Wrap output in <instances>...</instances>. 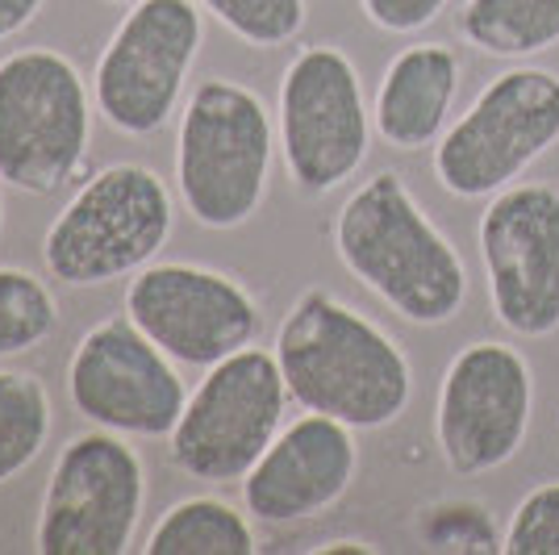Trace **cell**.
I'll return each mask as SVG.
<instances>
[{
	"mask_svg": "<svg viewBox=\"0 0 559 555\" xmlns=\"http://www.w3.org/2000/svg\"><path fill=\"white\" fill-rule=\"evenodd\" d=\"M280 146L293 185L322 197L347 185L372 146L359 71L338 47H305L280 80Z\"/></svg>",
	"mask_w": 559,
	"mask_h": 555,
	"instance_id": "obj_9",
	"label": "cell"
},
{
	"mask_svg": "<svg viewBox=\"0 0 559 555\" xmlns=\"http://www.w3.org/2000/svg\"><path fill=\"white\" fill-rule=\"evenodd\" d=\"M276 130L251 88L234 80L197 84L180 117L176 180L180 201L205 231H234L267 192Z\"/></svg>",
	"mask_w": 559,
	"mask_h": 555,
	"instance_id": "obj_3",
	"label": "cell"
},
{
	"mask_svg": "<svg viewBox=\"0 0 559 555\" xmlns=\"http://www.w3.org/2000/svg\"><path fill=\"white\" fill-rule=\"evenodd\" d=\"M146 555H251L255 531L247 513L222 497H188L159 518L146 539Z\"/></svg>",
	"mask_w": 559,
	"mask_h": 555,
	"instance_id": "obj_18",
	"label": "cell"
},
{
	"mask_svg": "<svg viewBox=\"0 0 559 555\" xmlns=\"http://www.w3.org/2000/svg\"><path fill=\"white\" fill-rule=\"evenodd\" d=\"M559 142V75L513 68L489 80L439 146L435 176L460 201L497 197Z\"/></svg>",
	"mask_w": 559,
	"mask_h": 555,
	"instance_id": "obj_7",
	"label": "cell"
},
{
	"mask_svg": "<svg viewBox=\"0 0 559 555\" xmlns=\"http://www.w3.org/2000/svg\"><path fill=\"white\" fill-rule=\"evenodd\" d=\"M230 34L251 47H284L301 34L305 0H201Z\"/></svg>",
	"mask_w": 559,
	"mask_h": 555,
	"instance_id": "obj_21",
	"label": "cell"
},
{
	"mask_svg": "<svg viewBox=\"0 0 559 555\" xmlns=\"http://www.w3.org/2000/svg\"><path fill=\"white\" fill-rule=\"evenodd\" d=\"M322 552H372V547H364V543H326V547H322Z\"/></svg>",
	"mask_w": 559,
	"mask_h": 555,
	"instance_id": "obj_26",
	"label": "cell"
},
{
	"mask_svg": "<svg viewBox=\"0 0 559 555\" xmlns=\"http://www.w3.org/2000/svg\"><path fill=\"white\" fill-rule=\"evenodd\" d=\"M109 4H139V0H109Z\"/></svg>",
	"mask_w": 559,
	"mask_h": 555,
	"instance_id": "obj_27",
	"label": "cell"
},
{
	"mask_svg": "<svg viewBox=\"0 0 559 555\" xmlns=\"http://www.w3.org/2000/svg\"><path fill=\"white\" fill-rule=\"evenodd\" d=\"M93 109L68 55L17 50L0 59V180L29 197L59 192L88 160Z\"/></svg>",
	"mask_w": 559,
	"mask_h": 555,
	"instance_id": "obj_5",
	"label": "cell"
},
{
	"mask_svg": "<svg viewBox=\"0 0 559 555\" xmlns=\"http://www.w3.org/2000/svg\"><path fill=\"white\" fill-rule=\"evenodd\" d=\"M276 359L301 410L338 417L350 430L389 426L414 397L405 351L326 288H305L284 314Z\"/></svg>",
	"mask_w": 559,
	"mask_h": 555,
	"instance_id": "obj_1",
	"label": "cell"
},
{
	"mask_svg": "<svg viewBox=\"0 0 559 555\" xmlns=\"http://www.w3.org/2000/svg\"><path fill=\"white\" fill-rule=\"evenodd\" d=\"M368 22L384 34H418L447 9V0H359Z\"/></svg>",
	"mask_w": 559,
	"mask_h": 555,
	"instance_id": "obj_24",
	"label": "cell"
},
{
	"mask_svg": "<svg viewBox=\"0 0 559 555\" xmlns=\"http://www.w3.org/2000/svg\"><path fill=\"white\" fill-rule=\"evenodd\" d=\"M146 506V468L117 430L68 439L50 472L34 543L43 555L130 552Z\"/></svg>",
	"mask_w": 559,
	"mask_h": 555,
	"instance_id": "obj_8",
	"label": "cell"
},
{
	"mask_svg": "<svg viewBox=\"0 0 559 555\" xmlns=\"http://www.w3.org/2000/svg\"><path fill=\"white\" fill-rule=\"evenodd\" d=\"M126 318L185 368H213L263 330L255 297L201 263H146L126 288Z\"/></svg>",
	"mask_w": 559,
	"mask_h": 555,
	"instance_id": "obj_14",
	"label": "cell"
},
{
	"mask_svg": "<svg viewBox=\"0 0 559 555\" xmlns=\"http://www.w3.org/2000/svg\"><path fill=\"white\" fill-rule=\"evenodd\" d=\"M460 93V59L443 43H414L396 55L376 93V134L393 151H421L447 134Z\"/></svg>",
	"mask_w": 559,
	"mask_h": 555,
	"instance_id": "obj_16",
	"label": "cell"
},
{
	"mask_svg": "<svg viewBox=\"0 0 559 555\" xmlns=\"http://www.w3.org/2000/svg\"><path fill=\"white\" fill-rule=\"evenodd\" d=\"M334 247L350 276L405 322L443 326L464 309V259L396 172H376L350 192L334 222Z\"/></svg>",
	"mask_w": 559,
	"mask_h": 555,
	"instance_id": "obj_2",
	"label": "cell"
},
{
	"mask_svg": "<svg viewBox=\"0 0 559 555\" xmlns=\"http://www.w3.org/2000/svg\"><path fill=\"white\" fill-rule=\"evenodd\" d=\"M50 435V397L34 371H0V485L43 456Z\"/></svg>",
	"mask_w": 559,
	"mask_h": 555,
	"instance_id": "obj_19",
	"label": "cell"
},
{
	"mask_svg": "<svg viewBox=\"0 0 559 555\" xmlns=\"http://www.w3.org/2000/svg\"><path fill=\"white\" fill-rule=\"evenodd\" d=\"M426 539L439 552H492V522L480 513V506H443L430 513Z\"/></svg>",
	"mask_w": 559,
	"mask_h": 555,
	"instance_id": "obj_23",
	"label": "cell"
},
{
	"mask_svg": "<svg viewBox=\"0 0 559 555\" xmlns=\"http://www.w3.org/2000/svg\"><path fill=\"white\" fill-rule=\"evenodd\" d=\"M59 330V305L47 280L25 268H0V359L25 355Z\"/></svg>",
	"mask_w": 559,
	"mask_h": 555,
	"instance_id": "obj_20",
	"label": "cell"
},
{
	"mask_svg": "<svg viewBox=\"0 0 559 555\" xmlns=\"http://www.w3.org/2000/svg\"><path fill=\"white\" fill-rule=\"evenodd\" d=\"M71 405L93 426L142 439H171L188 405L176 359L130 318L96 322L68 364Z\"/></svg>",
	"mask_w": 559,
	"mask_h": 555,
	"instance_id": "obj_13",
	"label": "cell"
},
{
	"mask_svg": "<svg viewBox=\"0 0 559 555\" xmlns=\"http://www.w3.org/2000/svg\"><path fill=\"white\" fill-rule=\"evenodd\" d=\"M501 552L510 555H559V481L531 488L513 509Z\"/></svg>",
	"mask_w": 559,
	"mask_h": 555,
	"instance_id": "obj_22",
	"label": "cell"
},
{
	"mask_svg": "<svg viewBox=\"0 0 559 555\" xmlns=\"http://www.w3.org/2000/svg\"><path fill=\"white\" fill-rule=\"evenodd\" d=\"M359 447L347 422L305 410L242 476V501L259 522H305L326 513L355 481Z\"/></svg>",
	"mask_w": 559,
	"mask_h": 555,
	"instance_id": "obj_15",
	"label": "cell"
},
{
	"mask_svg": "<svg viewBox=\"0 0 559 555\" xmlns=\"http://www.w3.org/2000/svg\"><path fill=\"white\" fill-rule=\"evenodd\" d=\"M480 263L497 322L518 339L559 330V192L551 185H510L480 213Z\"/></svg>",
	"mask_w": 559,
	"mask_h": 555,
	"instance_id": "obj_12",
	"label": "cell"
},
{
	"mask_svg": "<svg viewBox=\"0 0 559 555\" xmlns=\"http://www.w3.org/2000/svg\"><path fill=\"white\" fill-rule=\"evenodd\" d=\"M288 385L276 351L242 347L205 368L171 430V463L205 485L242 481L284 430Z\"/></svg>",
	"mask_w": 559,
	"mask_h": 555,
	"instance_id": "obj_6",
	"label": "cell"
},
{
	"mask_svg": "<svg viewBox=\"0 0 559 555\" xmlns=\"http://www.w3.org/2000/svg\"><path fill=\"white\" fill-rule=\"evenodd\" d=\"M460 34L492 59H526L559 43V0H464Z\"/></svg>",
	"mask_w": 559,
	"mask_h": 555,
	"instance_id": "obj_17",
	"label": "cell"
},
{
	"mask_svg": "<svg viewBox=\"0 0 559 555\" xmlns=\"http://www.w3.org/2000/svg\"><path fill=\"white\" fill-rule=\"evenodd\" d=\"M205 38L192 0H139L96 59V109L121 134L164 130Z\"/></svg>",
	"mask_w": 559,
	"mask_h": 555,
	"instance_id": "obj_10",
	"label": "cell"
},
{
	"mask_svg": "<svg viewBox=\"0 0 559 555\" xmlns=\"http://www.w3.org/2000/svg\"><path fill=\"white\" fill-rule=\"evenodd\" d=\"M535 376L510 343H467L443 371L435 435L455 476H485L510 463L531 430Z\"/></svg>",
	"mask_w": 559,
	"mask_h": 555,
	"instance_id": "obj_11",
	"label": "cell"
},
{
	"mask_svg": "<svg viewBox=\"0 0 559 555\" xmlns=\"http://www.w3.org/2000/svg\"><path fill=\"white\" fill-rule=\"evenodd\" d=\"M171 192L142 163L100 167L71 192L43 238L47 272L75 288H96L142 272L171 234Z\"/></svg>",
	"mask_w": 559,
	"mask_h": 555,
	"instance_id": "obj_4",
	"label": "cell"
},
{
	"mask_svg": "<svg viewBox=\"0 0 559 555\" xmlns=\"http://www.w3.org/2000/svg\"><path fill=\"white\" fill-rule=\"evenodd\" d=\"M38 9H43V0H0V43L22 34L25 25L38 17Z\"/></svg>",
	"mask_w": 559,
	"mask_h": 555,
	"instance_id": "obj_25",
	"label": "cell"
}]
</instances>
